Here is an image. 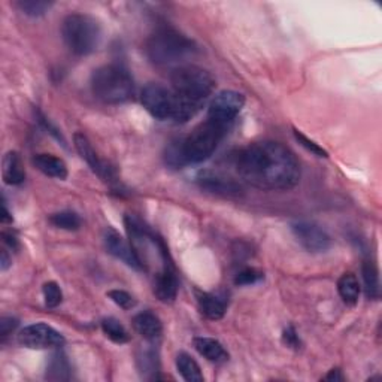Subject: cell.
Returning <instances> with one entry per match:
<instances>
[{"mask_svg":"<svg viewBox=\"0 0 382 382\" xmlns=\"http://www.w3.org/2000/svg\"><path fill=\"white\" fill-rule=\"evenodd\" d=\"M177 369L179 375L187 382H202L203 375L200 371V366L193 357L187 352H179L177 355Z\"/></svg>","mask_w":382,"mask_h":382,"instance_id":"cell-24","label":"cell"},{"mask_svg":"<svg viewBox=\"0 0 382 382\" xmlns=\"http://www.w3.org/2000/svg\"><path fill=\"white\" fill-rule=\"evenodd\" d=\"M324 381H343V375L340 374L339 369H333V371H330L326 376H324Z\"/></svg>","mask_w":382,"mask_h":382,"instance_id":"cell-36","label":"cell"},{"mask_svg":"<svg viewBox=\"0 0 382 382\" xmlns=\"http://www.w3.org/2000/svg\"><path fill=\"white\" fill-rule=\"evenodd\" d=\"M294 138L303 148H306V150L310 151L311 154H314L317 157H324V158L329 157V153L324 150L323 146H319L317 142H314L307 136H305V134L302 132H299L298 129H294Z\"/></svg>","mask_w":382,"mask_h":382,"instance_id":"cell-30","label":"cell"},{"mask_svg":"<svg viewBox=\"0 0 382 382\" xmlns=\"http://www.w3.org/2000/svg\"><path fill=\"white\" fill-rule=\"evenodd\" d=\"M49 223H51L57 229L68 230V231H77L82 226L81 217L77 212H73V211L56 212V214H53L51 217H49Z\"/></svg>","mask_w":382,"mask_h":382,"instance_id":"cell-25","label":"cell"},{"mask_svg":"<svg viewBox=\"0 0 382 382\" xmlns=\"http://www.w3.org/2000/svg\"><path fill=\"white\" fill-rule=\"evenodd\" d=\"M141 102L148 114L155 120H172L175 109V94L165 85L151 82L142 90Z\"/></svg>","mask_w":382,"mask_h":382,"instance_id":"cell-7","label":"cell"},{"mask_svg":"<svg viewBox=\"0 0 382 382\" xmlns=\"http://www.w3.org/2000/svg\"><path fill=\"white\" fill-rule=\"evenodd\" d=\"M133 327L148 342H157L163 335V324L160 318L150 312L144 311L133 318Z\"/></svg>","mask_w":382,"mask_h":382,"instance_id":"cell-15","label":"cell"},{"mask_svg":"<svg viewBox=\"0 0 382 382\" xmlns=\"http://www.w3.org/2000/svg\"><path fill=\"white\" fill-rule=\"evenodd\" d=\"M138 369L144 378L146 379H157V374L160 371L158 354L153 348H142L136 355Z\"/></svg>","mask_w":382,"mask_h":382,"instance_id":"cell-23","label":"cell"},{"mask_svg":"<svg viewBox=\"0 0 382 382\" xmlns=\"http://www.w3.org/2000/svg\"><path fill=\"white\" fill-rule=\"evenodd\" d=\"M194 348L206 360L212 363H226L229 360V352L226 351L224 345L214 338H196L193 340Z\"/></svg>","mask_w":382,"mask_h":382,"instance_id":"cell-18","label":"cell"},{"mask_svg":"<svg viewBox=\"0 0 382 382\" xmlns=\"http://www.w3.org/2000/svg\"><path fill=\"white\" fill-rule=\"evenodd\" d=\"M229 127L208 120L200 122L189 136L181 141V153L186 165H197L211 157L221 141L224 139Z\"/></svg>","mask_w":382,"mask_h":382,"instance_id":"cell-6","label":"cell"},{"mask_svg":"<svg viewBox=\"0 0 382 382\" xmlns=\"http://www.w3.org/2000/svg\"><path fill=\"white\" fill-rule=\"evenodd\" d=\"M282 342H284L288 348L293 350L300 348V338L293 326H288L284 331H282Z\"/></svg>","mask_w":382,"mask_h":382,"instance_id":"cell-32","label":"cell"},{"mask_svg":"<svg viewBox=\"0 0 382 382\" xmlns=\"http://www.w3.org/2000/svg\"><path fill=\"white\" fill-rule=\"evenodd\" d=\"M197 305H199L200 312L208 319H212V321H217V319L223 318L227 311L226 302L221 298H218V295L211 294V293H203V291L197 293Z\"/></svg>","mask_w":382,"mask_h":382,"instance_id":"cell-19","label":"cell"},{"mask_svg":"<svg viewBox=\"0 0 382 382\" xmlns=\"http://www.w3.org/2000/svg\"><path fill=\"white\" fill-rule=\"evenodd\" d=\"M33 165L41 170L44 175L56 179H66L69 172L66 163L60 157L53 154H38L33 157Z\"/></svg>","mask_w":382,"mask_h":382,"instance_id":"cell-16","label":"cell"},{"mask_svg":"<svg viewBox=\"0 0 382 382\" xmlns=\"http://www.w3.org/2000/svg\"><path fill=\"white\" fill-rule=\"evenodd\" d=\"M170 82L172 91L177 97L199 109L215 89V79L211 73L194 65L175 68L170 75Z\"/></svg>","mask_w":382,"mask_h":382,"instance_id":"cell-4","label":"cell"},{"mask_svg":"<svg viewBox=\"0 0 382 382\" xmlns=\"http://www.w3.org/2000/svg\"><path fill=\"white\" fill-rule=\"evenodd\" d=\"M38 120H39V122H41V125L49 132V133H51L53 134V136L57 139V141H61V144H63L65 145V139H63V136H61V134H60V132L51 125V122H49L41 113H39V110H38Z\"/></svg>","mask_w":382,"mask_h":382,"instance_id":"cell-34","label":"cell"},{"mask_svg":"<svg viewBox=\"0 0 382 382\" xmlns=\"http://www.w3.org/2000/svg\"><path fill=\"white\" fill-rule=\"evenodd\" d=\"M263 278H265V274L262 272V270L254 269V267H245L235 276V284L239 287L254 286L257 284V282H260Z\"/></svg>","mask_w":382,"mask_h":382,"instance_id":"cell-29","label":"cell"},{"mask_svg":"<svg viewBox=\"0 0 382 382\" xmlns=\"http://www.w3.org/2000/svg\"><path fill=\"white\" fill-rule=\"evenodd\" d=\"M338 291L345 305L355 306L360 298L359 279H357V276L352 272L343 274L338 281Z\"/></svg>","mask_w":382,"mask_h":382,"instance_id":"cell-21","label":"cell"},{"mask_svg":"<svg viewBox=\"0 0 382 382\" xmlns=\"http://www.w3.org/2000/svg\"><path fill=\"white\" fill-rule=\"evenodd\" d=\"M46 379L49 381H69L70 364L63 351H57L51 355L46 364Z\"/></svg>","mask_w":382,"mask_h":382,"instance_id":"cell-22","label":"cell"},{"mask_svg":"<svg viewBox=\"0 0 382 382\" xmlns=\"http://www.w3.org/2000/svg\"><path fill=\"white\" fill-rule=\"evenodd\" d=\"M291 231L294 238L302 245L307 253L321 254L330 250L331 239L329 233L311 221H294L291 224Z\"/></svg>","mask_w":382,"mask_h":382,"instance_id":"cell-10","label":"cell"},{"mask_svg":"<svg viewBox=\"0 0 382 382\" xmlns=\"http://www.w3.org/2000/svg\"><path fill=\"white\" fill-rule=\"evenodd\" d=\"M12 260L9 258L8 255V251H2V255H0V270H2V272H5V270H8V267L11 266Z\"/></svg>","mask_w":382,"mask_h":382,"instance_id":"cell-35","label":"cell"},{"mask_svg":"<svg viewBox=\"0 0 382 382\" xmlns=\"http://www.w3.org/2000/svg\"><path fill=\"white\" fill-rule=\"evenodd\" d=\"M11 221H12V217L9 215L8 206H6V200L4 199V206H2V223H11Z\"/></svg>","mask_w":382,"mask_h":382,"instance_id":"cell-38","label":"cell"},{"mask_svg":"<svg viewBox=\"0 0 382 382\" xmlns=\"http://www.w3.org/2000/svg\"><path fill=\"white\" fill-rule=\"evenodd\" d=\"M18 327V319L14 317H2L0 318V338L4 340Z\"/></svg>","mask_w":382,"mask_h":382,"instance_id":"cell-33","label":"cell"},{"mask_svg":"<svg viewBox=\"0 0 382 382\" xmlns=\"http://www.w3.org/2000/svg\"><path fill=\"white\" fill-rule=\"evenodd\" d=\"M364 294L369 300H378L381 295L379 284V270L372 260H364L362 266Z\"/></svg>","mask_w":382,"mask_h":382,"instance_id":"cell-20","label":"cell"},{"mask_svg":"<svg viewBox=\"0 0 382 382\" xmlns=\"http://www.w3.org/2000/svg\"><path fill=\"white\" fill-rule=\"evenodd\" d=\"M91 91L98 101L108 105L129 102L134 96L132 73L122 65H105L97 68L91 75Z\"/></svg>","mask_w":382,"mask_h":382,"instance_id":"cell-3","label":"cell"},{"mask_svg":"<svg viewBox=\"0 0 382 382\" xmlns=\"http://www.w3.org/2000/svg\"><path fill=\"white\" fill-rule=\"evenodd\" d=\"M2 238H4V242L8 246H11L12 250H17L18 248V242H17V239L14 236H12V235H8V233H2Z\"/></svg>","mask_w":382,"mask_h":382,"instance_id":"cell-37","label":"cell"},{"mask_svg":"<svg viewBox=\"0 0 382 382\" xmlns=\"http://www.w3.org/2000/svg\"><path fill=\"white\" fill-rule=\"evenodd\" d=\"M102 330H103V333L106 335V338H109L115 343L122 345V343H127L130 340L129 331L115 318H105L102 321Z\"/></svg>","mask_w":382,"mask_h":382,"instance_id":"cell-26","label":"cell"},{"mask_svg":"<svg viewBox=\"0 0 382 382\" xmlns=\"http://www.w3.org/2000/svg\"><path fill=\"white\" fill-rule=\"evenodd\" d=\"M103 243L106 251L110 255L118 258L122 263H126L129 267L138 270V272H144L146 269L136 250L133 248V245L122 238L117 230L108 227L103 235Z\"/></svg>","mask_w":382,"mask_h":382,"instance_id":"cell-12","label":"cell"},{"mask_svg":"<svg viewBox=\"0 0 382 382\" xmlns=\"http://www.w3.org/2000/svg\"><path fill=\"white\" fill-rule=\"evenodd\" d=\"M196 182L202 190L215 196L229 197V199L239 197L243 193L241 182L215 170H200L199 175L196 177Z\"/></svg>","mask_w":382,"mask_h":382,"instance_id":"cell-11","label":"cell"},{"mask_svg":"<svg viewBox=\"0 0 382 382\" xmlns=\"http://www.w3.org/2000/svg\"><path fill=\"white\" fill-rule=\"evenodd\" d=\"M241 178L263 190H291L300 181V165L290 148L263 141L246 145L236 155Z\"/></svg>","mask_w":382,"mask_h":382,"instance_id":"cell-1","label":"cell"},{"mask_svg":"<svg viewBox=\"0 0 382 382\" xmlns=\"http://www.w3.org/2000/svg\"><path fill=\"white\" fill-rule=\"evenodd\" d=\"M61 36L69 51L75 56H89L97 49L102 39V29L87 14H69L61 23Z\"/></svg>","mask_w":382,"mask_h":382,"instance_id":"cell-5","label":"cell"},{"mask_svg":"<svg viewBox=\"0 0 382 382\" xmlns=\"http://www.w3.org/2000/svg\"><path fill=\"white\" fill-rule=\"evenodd\" d=\"M145 51L154 65L167 66L193 57L197 53V45L179 30L163 26L146 39Z\"/></svg>","mask_w":382,"mask_h":382,"instance_id":"cell-2","label":"cell"},{"mask_svg":"<svg viewBox=\"0 0 382 382\" xmlns=\"http://www.w3.org/2000/svg\"><path fill=\"white\" fill-rule=\"evenodd\" d=\"M178 275L174 263H165L163 269L155 276L154 294L163 303H174L178 295Z\"/></svg>","mask_w":382,"mask_h":382,"instance_id":"cell-14","label":"cell"},{"mask_svg":"<svg viewBox=\"0 0 382 382\" xmlns=\"http://www.w3.org/2000/svg\"><path fill=\"white\" fill-rule=\"evenodd\" d=\"M243 105H245L243 94L233 90L219 91L218 94L214 96L211 103H209L208 120L229 127L239 115Z\"/></svg>","mask_w":382,"mask_h":382,"instance_id":"cell-8","label":"cell"},{"mask_svg":"<svg viewBox=\"0 0 382 382\" xmlns=\"http://www.w3.org/2000/svg\"><path fill=\"white\" fill-rule=\"evenodd\" d=\"M108 295L110 300L121 307V310H132V307H134V305H136V300L133 299V295H130L125 290H110Z\"/></svg>","mask_w":382,"mask_h":382,"instance_id":"cell-31","label":"cell"},{"mask_svg":"<svg viewBox=\"0 0 382 382\" xmlns=\"http://www.w3.org/2000/svg\"><path fill=\"white\" fill-rule=\"evenodd\" d=\"M15 6L23 12L24 15L29 17H42L46 12L54 6L53 2H46V0H18Z\"/></svg>","mask_w":382,"mask_h":382,"instance_id":"cell-27","label":"cell"},{"mask_svg":"<svg viewBox=\"0 0 382 382\" xmlns=\"http://www.w3.org/2000/svg\"><path fill=\"white\" fill-rule=\"evenodd\" d=\"M2 177L8 186H21L26 179V170H24L18 153L9 151L5 154L2 162Z\"/></svg>","mask_w":382,"mask_h":382,"instance_id":"cell-17","label":"cell"},{"mask_svg":"<svg viewBox=\"0 0 382 382\" xmlns=\"http://www.w3.org/2000/svg\"><path fill=\"white\" fill-rule=\"evenodd\" d=\"M42 293H44L45 305L48 307H51V310L57 307L61 303V300H63V293H61L60 286L54 281L45 282L44 287H42Z\"/></svg>","mask_w":382,"mask_h":382,"instance_id":"cell-28","label":"cell"},{"mask_svg":"<svg viewBox=\"0 0 382 382\" xmlns=\"http://www.w3.org/2000/svg\"><path fill=\"white\" fill-rule=\"evenodd\" d=\"M73 145H75L77 151L82 157V160L87 162V165L91 167L94 174H97L103 181L106 182H114L115 181V170L114 167H110L106 162L98 158L96 154L94 148L89 138L85 136L84 133H75L73 134Z\"/></svg>","mask_w":382,"mask_h":382,"instance_id":"cell-13","label":"cell"},{"mask_svg":"<svg viewBox=\"0 0 382 382\" xmlns=\"http://www.w3.org/2000/svg\"><path fill=\"white\" fill-rule=\"evenodd\" d=\"M20 345L30 350H48L58 348L65 345V336L54 327L45 323H36L24 327L18 335Z\"/></svg>","mask_w":382,"mask_h":382,"instance_id":"cell-9","label":"cell"}]
</instances>
